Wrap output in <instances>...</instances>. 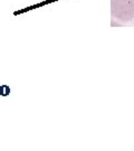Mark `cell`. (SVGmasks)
I'll use <instances>...</instances> for the list:
<instances>
[{"label": "cell", "mask_w": 134, "mask_h": 151, "mask_svg": "<svg viewBox=\"0 0 134 151\" xmlns=\"http://www.w3.org/2000/svg\"><path fill=\"white\" fill-rule=\"evenodd\" d=\"M111 12L118 20L131 21L134 19V0H111Z\"/></svg>", "instance_id": "cell-1"}, {"label": "cell", "mask_w": 134, "mask_h": 151, "mask_svg": "<svg viewBox=\"0 0 134 151\" xmlns=\"http://www.w3.org/2000/svg\"><path fill=\"white\" fill-rule=\"evenodd\" d=\"M9 93H10V88H9L8 86H6V85L0 86V94H1V95L6 96V95L9 94Z\"/></svg>", "instance_id": "cell-2"}]
</instances>
